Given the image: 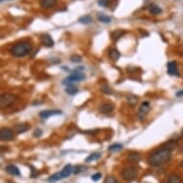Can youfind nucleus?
Returning a JSON list of instances; mask_svg holds the SVG:
<instances>
[{
    "mask_svg": "<svg viewBox=\"0 0 183 183\" xmlns=\"http://www.w3.org/2000/svg\"><path fill=\"white\" fill-rule=\"evenodd\" d=\"M172 155V150L166 147L153 151L149 157V162L151 166H160L169 161Z\"/></svg>",
    "mask_w": 183,
    "mask_h": 183,
    "instance_id": "nucleus-1",
    "label": "nucleus"
},
{
    "mask_svg": "<svg viewBox=\"0 0 183 183\" xmlns=\"http://www.w3.org/2000/svg\"><path fill=\"white\" fill-rule=\"evenodd\" d=\"M32 50V45L28 41H21L17 44H14L11 50L12 55L17 58H21L28 55Z\"/></svg>",
    "mask_w": 183,
    "mask_h": 183,
    "instance_id": "nucleus-2",
    "label": "nucleus"
},
{
    "mask_svg": "<svg viewBox=\"0 0 183 183\" xmlns=\"http://www.w3.org/2000/svg\"><path fill=\"white\" fill-rule=\"evenodd\" d=\"M82 70H84V67H78V69H76L74 72H73V74H71L68 78H66L63 80V84H66V83H68V85H72V83H75V82H82L85 79V76L83 74Z\"/></svg>",
    "mask_w": 183,
    "mask_h": 183,
    "instance_id": "nucleus-3",
    "label": "nucleus"
},
{
    "mask_svg": "<svg viewBox=\"0 0 183 183\" xmlns=\"http://www.w3.org/2000/svg\"><path fill=\"white\" fill-rule=\"evenodd\" d=\"M138 174L137 168L133 166H129L124 168V170L122 171V177L123 178L127 180V181H133L136 178Z\"/></svg>",
    "mask_w": 183,
    "mask_h": 183,
    "instance_id": "nucleus-4",
    "label": "nucleus"
},
{
    "mask_svg": "<svg viewBox=\"0 0 183 183\" xmlns=\"http://www.w3.org/2000/svg\"><path fill=\"white\" fill-rule=\"evenodd\" d=\"M16 101H17L16 95L11 94V93H5V94H2L1 97H0V106H1V108L9 107Z\"/></svg>",
    "mask_w": 183,
    "mask_h": 183,
    "instance_id": "nucleus-5",
    "label": "nucleus"
},
{
    "mask_svg": "<svg viewBox=\"0 0 183 183\" xmlns=\"http://www.w3.org/2000/svg\"><path fill=\"white\" fill-rule=\"evenodd\" d=\"M150 109H151V105L149 102H143L138 110V114H137L138 119L142 121L146 117V115L148 114V112L150 111Z\"/></svg>",
    "mask_w": 183,
    "mask_h": 183,
    "instance_id": "nucleus-6",
    "label": "nucleus"
},
{
    "mask_svg": "<svg viewBox=\"0 0 183 183\" xmlns=\"http://www.w3.org/2000/svg\"><path fill=\"white\" fill-rule=\"evenodd\" d=\"M0 139L2 141H10L13 139V131L10 129H2L0 130Z\"/></svg>",
    "mask_w": 183,
    "mask_h": 183,
    "instance_id": "nucleus-7",
    "label": "nucleus"
},
{
    "mask_svg": "<svg viewBox=\"0 0 183 183\" xmlns=\"http://www.w3.org/2000/svg\"><path fill=\"white\" fill-rule=\"evenodd\" d=\"M62 114V111L60 109H47V110H43L39 113V117L42 119H47L51 116L55 115H61Z\"/></svg>",
    "mask_w": 183,
    "mask_h": 183,
    "instance_id": "nucleus-8",
    "label": "nucleus"
},
{
    "mask_svg": "<svg viewBox=\"0 0 183 183\" xmlns=\"http://www.w3.org/2000/svg\"><path fill=\"white\" fill-rule=\"evenodd\" d=\"M40 39H41V43H42V44L45 45L46 47H53L54 44H55V42H54L53 39L51 38V35H47V34L42 35L41 38H40Z\"/></svg>",
    "mask_w": 183,
    "mask_h": 183,
    "instance_id": "nucleus-9",
    "label": "nucleus"
},
{
    "mask_svg": "<svg viewBox=\"0 0 183 183\" xmlns=\"http://www.w3.org/2000/svg\"><path fill=\"white\" fill-rule=\"evenodd\" d=\"M168 73H169L170 75H173V76H178L179 73H178V68H177V65L174 62H171L168 63Z\"/></svg>",
    "mask_w": 183,
    "mask_h": 183,
    "instance_id": "nucleus-10",
    "label": "nucleus"
},
{
    "mask_svg": "<svg viewBox=\"0 0 183 183\" xmlns=\"http://www.w3.org/2000/svg\"><path fill=\"white\" fill-rule=\"evenodd\" d=\"M113 108H114V106H113V105H111V104H103V105H102V106H100L99 110H100V112H102V113L107 114V113L112 112Z\"/></svg>",
    "mask_w": 183,
    "mask_h": 183,
    "instance_id": "nucleus-11",
    "label": "nucleus"
},
{
    "mask_svg": "<svg viewBox=\"0 0 183 183\" xmlns=\"http://www.w3.org/2000/svg\"><path fill=\"white\" fill-rule=\"evenodd\" d=\"M57 4V0H40V6L44 9H50Z\"/></svg>",
    "mask_w": 183,
    "mask_h": 183,
    "instance_id": "nucleus-12",
    "label": "nucleus"
},
{
    "mask_svg": "<svg viewBox=\"0 0 183 183\" xmlns=\"http://www.w3.org/2000/svg\"><path fill=\"white\" fill-rule=\"evenodd\" d=\"M141 159H142V157L138 152H131V153H129V156H128V160L129 161V162H133V163L140 162Z\"/></svg>",
    "mask_w": 183,
    "mask_h": 183,
    "instance_id": "nucleus-13",
    "label": "nucleus"
},
{
    "mask_svg": "<svg viewBox=\"0 0 183 183\" xmlns=\"http://www.w3.org/2000/svg\"><path fill=\"white\" fill-rule=\"evenodd\" d=\"M6 172L12 174V175H19L20 174V172L18 170V168L14 165H8L6 167Z\"/></svg>",
    "mask_w": 183,
    "mask_h": 183,
    "instance_id": "nucleus-14",
    "label": "nucleus"
},
{
    "mask_svg": "<svg viewBox=\"0 0 183 183\" xmlns=\"http://www.w3.org/2000/svg\"><path fill=\"white\" fill-rule=\"evenodd\" d=\"M108 55H109V58H110L112 61H118L119 58L121 57L120 52L116 48H111L110 50H109Z\"/></svg>",
    "mask_w": 183,
    "mask_h": 183,
    "instance_id": "nucleus-15",
    "label": "nucleus"
},
{
    "mask_svg": "<svg viewBox=\"0 0 183 183\" xmlns=\"http://www.w3.org/2000/svg\"><path fill=\"white\" fill-rule=\"evenodd\" d=\"M73 172V168L70 164H67L66 166H64V168L62 169V171L61 172L62 175V178H66L68 177L69 175L71 174V173Z\"/></svg>",
    "mask_w": 183,
    "mask_h": 183,
    "instance_id": "nucleus-16",
    "label": "nucleus"
},
{
    "mask_svg": "<svg viewBox=\"0 0 183 183\" xmlns=\"http://www.w3.org/2000/svg\"><path fill=\"white\" fill-rule=\"evenodd\" d=\"M28 129H29V126L27 124H17V125H16V127H14V130H16L17 133L18 134L25 133Z\"/></svg>",
    "mask_w": 183,
    "mask_h": 183,
    "instance_id": "nucleus-17",
    "label": "nucleus"
},
{
    "mask_svg": "<svg viewBox=\"0 0 183 183\" xmlns=\"http://www.w3.org/2000/svg\"><path fill=\"white\" fill-rule=\"evenodd\" d=\"M100 157H101V152H93L85 158V162H87V163L93 162V161L98 160Z\"/></svg>",
    "mask_w": 183,
    "mask_h": 183,
    "instance_id": "nucleus-18",
    "label": "nucleus"
},
{
    "mask_svg": "<svg viewBox=\"0 0 183 183\" xmlns=\"http://www.w3.org/2000/svg\"><path fill=\"white\" fill-rule=\"evenodd\" d=\"M78 21L80 23H82V24H90L92 23V17L90 16H88V14H85V16H83V17H79Z\"/></svg>",
    "mask_w": 183,
    "mask_h": 183,
    "instance_id": "nucleus-19",
    "label": "nucleus"
},
{
    "mask_svg": "<svg viewBox=\"0 0 183 183\" xmlns=\"http://www.w3.org/2000/svg\"><path fill=\"white\" fill-rule=\"evenodd\" d=\"M126 32L123 30H115L112 34H111V39L113 40H118L123 35H125Z\"/></svg>",
    "mask_w": 183,
    "mask_h": 183,
    "instance_id": "nucleus-20",
    "label": "nucleus"
},
{
    "mask_svg": "<svg viewBox=\"0 0 183 183\" xmlns=\"http://www.w3.org/2000/svg\"><path fill=\"white\" fill-rule=\"evenodd\" d=\"M168 183H182V179L177 174H172L168 179Z\"/></svg>",
    "mask_w": 183,
    "mask_h": 183,
    "instance_id": "nucleus-21",
    "label": "nucleus"
},
{
    "mask_svg": "<svg viewBox=\"0 0 183 183\" xmlns=\"http://www.w3.org/2000/svg\"><path fill=\"white\" fill-rule=\"evenodd\" d=\"M98 20H100L101 22H103V23H109L111 21V17L106 16V14H104V13H99L98 14Z\"/></svg>",
    "mask_w": 183,
    "mask_h": 183,
    "instance_id": "nucleus-22",
    "label": "nucleus"
},
{
    "mask_svg": "<svg viewBox=\"0 0 183 183\" xmlns=\"http://www.w3.org/2000/svg\"><path fill=\"white\" fill-rule=\"evenodd\" d=\"M123 149V145L122 144H113L110 145L108 148V151H111V152H116V151H119Z\"/></svg>",
    "mask_w": 183,
    "mask_h": 183,
    "instance_id": "nucleus-23",
    "label": "nucleus"
},
{
    "mask_svg": "<svg viewBox=\"0 0 183 183\" xmlns=\"http://www.w3.org/2000/svg\"><path fill=\"white\" fill-rule=\"evenodd\" d=\"M61 179H62V174L60 172V173H56L53 175H51V177L48 178V181L55 182V181H58V180H61Z\"/></svg>",
    "mask_w": 183,
    "mask_h": 183,
    "instance_id": "nucleus-24",
    "label": "nucleus"
},
{
    "mask_svg": "<svg viewBox=\"0 0 183 183\" xmlns=\"http://www.w3.org/2000/svg\"><path fill=\"white\" fill-rule=\"evenodd\" d=\"M78 88L77 87H75L74 85H68L67 87H66V89H65V92H66L67 94H69V95H75V94H77L78 93Z\"/></svg>",
    "mask_w": 183,
    "mask_h": 183,
    "instance_id": "nucleus-25",
    "label": "nucleus"
},
{
    "mask_svg": "<svg viewBox=\"0 0 183 183\" xmlns=\"http://www.w3.org/2000/svg\"><path fill=\"white\" fill-rule=\"evenodd\" d=\"M149 11H150V13H151V14H158V13H160L161 12H162V10H161L160 7H158V6H156V5H151V6L150 7Z\"/></svg>",
    "mask_w": 183,
    "mask_h": 183,
    "instance_id": "nucleus-26",
    "label": "nucleus"
},
{
    "mask_svg": "<svg viewBox=\"0 0 183 183\" xmlns=\"http://www.w3.org/2000/svg\"><path fill=\"white\" fill-rule=\"evenodd\" d=\"M128 102L130 106H134L137 103V97L134 96V95H133V94H130L128 96Z\"/></svg>",
    "mask_w": 183,
    "mask_h": 183,
    "instance_id": "nucleus-27",
    "label": "nucleus"
},
{
    "mask_svg": "<svg viewBox=\"0 0 183 183\" xmlns=\"http://www.w3.org/2000/svg\"><path fill=\"white\" fill-rule=\"evenodd\" d=\"M101 90H102V92H104V93H106V94H112V90H111V88L109 87L107 84H104L103 86L101 87Z\"/></svg>",
    "mask_w": 183,
    "mask_h": 183,
    "instance_id": "nucleus-28",
    "label": "nucleus"
},
{
    "mask_svg": "<svg viewBox=\"0 0 183 183\" xmlns=\"http://www.w3.org/2000/svg\"><path fill=\"white\" fill-rule=\"evenodd\" d=\"M82 61H83L82 57L79 56V55H74V56H72V57H71V62H74V63L80 62Z\"/></svg>",
    "mask_w": 183,
    "mask_h": 183,
    "instance_id": "nucleus-29",
    "label": "nucleus"
},
{
    "mask_svg": "<svg viewBox=\"0 0 183 183\" xmlns=\"http://www.w3.org/2000/svg\"><path fill=\"white\" fill-rule=\"evenodd\" d=\"M101 177H102V174L101 173H97V174H93L92 177H91V178H92L93 181H98V180L101 179Z\"/></svg>",
    "mask_w": 183,
    "mask_h": 183,
    "instance_id": "nucleus-30",
    "label": "nucleus"
},
{
    "mask_svg": "<svg viewBox=\"0 0 183 183\" xmlns=\"http://www.w3.org/2000/svg\"><path fill=\"white\" fill-rule=\"evenodd\" d=\"M105 183H116V179L114 178V177H112V175H109V177H107L106 178Z\"/></svg>",
    "mask_w": 183,
    "mask_h": 183,
    "instance_id": "nucleus-31",
    "label": "nucleus"
},
{
    "mask_svg": "<svg viewBox=\"0 0 183 183\" xmlns=\"http://www.w3.org/2000/svg\"><path fill=\"white\" fill-rule=\"evenodd\" d=\"M98 4H99L101 7H107L108 4H109V1H108V0H99Z\"/></svg>",
    "mask_w": 183,
    "mask_h": 183,
    "instance_id": "nucleus-32",
    "label": "nucleus"
},
{
    "mask_svg": "<svg viewBox=\"0 0 183 183\" xmlns=\"http://www.w3.org/2000/svg\"><path fill=\"white\" fill-rule=\"evenodd\" d=\"M33 135H34L35 137H40V136L42 135V130L39 129H36L34 131Z\"/></svg>",
    "mask_w": 183,
    "mask_h": 183,
    "instance_id": "nucleus-33",
    "label": "nucleus"
},
{
    "mask_svg": "<svg viewBox=\"0 0 183 183\" xmlns=\"http://www.w3.org/2000/svg\"><path fill=\"white\" fill-rule=\"evenodd\" d=\"M31 170H32V174H31L32 177H39V175H38L39 173L35 170V168H34V167H31Z\"/></svg>",
    "mask_w": 183,
    "mask_h": 183,
    "instance_id": "nucleus-34",
    "label": "nucleus"
},
{
    "mask_svg": "<svg viewBox=\"0 0 183 183\" xmlns=\"http://www.w3.org/2000/svg\"><path fill=\"white\" fill-rule=\"evenodd\" d=\"M175 95H177V97H179V96H182V95H183V90H180L179 92H177V93L175 94Z\"/></svg>",
    "mask_w": 183,
    "mask_h": 183,
    "instance_id": "nucleus-35",
    "label": "nucleus"
},
{
    "mask_svg": "<svg viewBox=\"0 0 183 183\" xmlns=\"http://www.w3.org/2000/svg\"><path fill=\"white\" fill-rule=\"evenodd\" d=\"M1 2H3V1H5V0H0ZM6 1H10V0H6Z\"/></svg>",
    "mask_w": 183,
    "mask_h": 183,
    "instance_id": "nucleus-36",
    "label": "nucleus"
},
{
    "mask_svg": "<svg viewBox=\"0 0 183 183\" xmlns=\"http://www.w3.org/2000/svg\"><path fill=\"white\" fill-rule=\"evenodd\" d=\"M181 134H182V136H183V129H182V131H181Z\"/></svg>",
    "mask_w": 183,
    "mask_h": 183,
    "instance_id": "nucleus-37",
    "label": "nucleus"
},
{
    "mask_svg": "<svg viewBox=\"0 0 183 183\" xmlns=\"http://www.w3.org/2000/svg\"><path fill=\"white\" fill-rule=\"evenodd\" d=\"M181 165H182V167H183V161H182V163H181Z\"/></svg>",
    "mask_w": 183,
    "mask_h": 183,
    "instance_id": "nucleus-38",
    "label": "nucleus"
},
{
    "mask_svg": "<svg viewBox=\"0 0 183 183\" xmlns=\"http://www.w3.org/2000/svg\"><path fill=\"white\" fill-rule=\"evenodd\" d=\"M116 183H120V182H118V181H116Z\"/></svg>",
    "mask_w": 183,
    "mask_h": 183,
    "instance_id": "nucleus-39",
    "label": "nucleus"
}]
</instances>
